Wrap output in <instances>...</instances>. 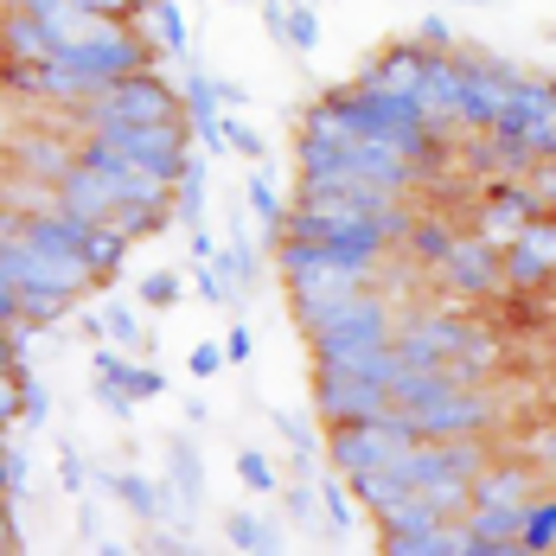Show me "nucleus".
Listing matches in <instances>:
<instances>
[{"instance_id":"2eb2a0df","label":"nucleus","mask_w":556,"mask_h":556,"mask_svg":"<svg viewBox=\"0 0 556 556\" xmlns=\"http://www.w3.org/2000/svg\"><path fill=\"white\" fill-rule=\"evenodd\" d=\"M103 486H115V500L135 518H167L179 500V493H167V480H148V473H103Z\"/></svg>"},{"instance_id":"13d9d810","label":"nucleus","mask_w":556,"mask_h":556,"mask_svg":"<svg viewBox=\"0 0 556 556\" xmlns=\"http://www.w3.org/2000/svg\"><path fill=\"white\" fill-rule=\"evenodd\" d=\"M0 7H33V0H0Z\"/></svg>"},{"instance_id":"1a4fd4ad","label":"nucleus","mask_w":556,"mask_h":556,"mask_svg":"<svg viewBox=\"0 0 556 556\" xmlns=\"http://www.w3.org/2000/svg\"><path fill=\"white\" fill-rule=\"evenodd\" d=\"M544 493V473L531 467V460H486L480 473H473V505H525Z\"/></svg>"},{"instance_id":"49530a36","label":"nucleus","mask_w":556,"mask_h":556,"mask_svg":"<svg viewBox=\"0 0 556 556\" xmlns=\"http://www.w3.org/2000/svg\"><path fill=\"white\" fill-rule=\"evenodd\" d=\"M186 256H192V263H218V237H212L205 224H192V237H186Z\"/></svg>"},{"instance_id":"412c9836","label":"nucleus","mask_w":556,"mask_h":556,"mask_svg":"<svg viewBox=\"0 0 556 556\" xmlns=\"http://www.w3.org/2000/svg\"><path fill=\"white\" fill-rule=\"evenodd\" d=\"M141 33L154 39V52H173V58L192 52V39H186V20H179V0H148V13H141Z\"/></svg>"},{"instance_id":"473e14b6","label":"nucleus","mask_w":556,"mask_h":556,"mask_svg":"<svg viewBox=\"0 0 556 556\" xmlns=\"http://www.w3.org/2000/svg\"><path fill=\"white\" fill-rule=\"evenodd\" d=\"M288 518L301 525V538L314 531V518H320V486H314V480H294V486H288Z\"/></svg>"},{"instance_id":"de8ad7c7","label":"nucleus","mask_w":556,"mask_h":556,"mask_svg":"<svg viewBox=\"0 0 556 556\" xmlns=\"http://www.w3.org/2000/svg\"><path fill=\"white\" fill-rule=\"evenodd\" d=\"M250 345H256L250 327H230V333H224V358H230V365H250Z\"/></svg>"},{"instance_id":"4c0bfd02","label":"nucleus","mask_w":556,"mask_h":556,"mask_svg":"<svg viewBox=\"0 0 556 556\" xmlns=\"http://www.w3.org/2000/svg\"><path fill=\"white\" fill-rule=\"evenodd\" d=\"M224 148L243 154V161H263V135H256L250 122H237V115H224Z\"/></svg>"},{"instance_id":"0eeeda50","label":"nucleus","mask_w":556,"mask_h":556,"mask_svg":"<svg viewBox=\"0 0 556 556\" xmlns=\"http://www.w3.org/2000/svg\"><path fill=\"white\" fill-rule=\"evenodd\" d=\"M454 64H460V128L486 135L518 71H511V64H500V58H486V52H454Z\"/></svg>"},{"instance_id":"72a5a7b5","label":"nucleus","mask_w":556,"mask_h":556,"mask_svg":"<svg viewBox=\"0 0 556 556\" xmlns=\"http://www.w3.org/2000/svg\"><path fill=\"white\" fill-rule=\"evenodd\" d=\"M237 480H243L250 493H276V467H269V454L243 447V454H237Z\"/></svg>"},{"instance_id":"7ed1b4c3","label":"nucleus","mask_w":556,"mask_h":556,"mask_svg":"<svg viewBox=\"0 0 556 556\" xmlns=\"http://www.w3.org/2000/svg\"><path fill=\"white\" fill-rule=\"evenodd\" d=\"M173 115H186V97H179V84H167V77L148 64V71L110 84L103 97L77 103V128L90 135V128H115V122H173Z\"/></svg>"},{"instance_id":"8fccbe9b","label":"nucleus","mask_w":556,"mask_h":556,"mask_svg":"<svg viewBox=\"0 0 556 556\" xmlns=\"http://www.w3.org/2000/svg\"><path fill=\"white\" fill-rule=\"evenodd\" d=\"M20 551V525H13V511H7V500H0V556Z\"/></svg>"},{"instance_id":"4d7b16f0","label":"nucleus","mask_w":556,"mask_h":556,"mask_svg":"<svg viewBox=\"0 0 556 556\" xmlns=\"http://www.w3.org/2000/svg\"><path fill=\"white\" fill-rule=\"evenodd\" d=\"M544 122H556V77H551V115H544Z\"/></svg>"},{"instance_id":"6ab92c4d","label":"nucleus","mask_w":556,"mask_h":556,"mask_svg":"<svg viewBox=\"0 0 556 556\" xmlns=\"http://www.w3.org/2000/svg\"><path fill=\"white\" fill-rule=\"evenodd\" d=\"M345 141H352V122H345V110H339L333 97H320V103L301 110V141L294 148H345Z\"/></svg>"},{"instance_id":"09e8293b","label":"nucleus","mask_w":556,"mask_h":556,"mask_svg":"<svg viewBox=\"0 0 556 556\" xmlns=\"http://www.w3.org/2000/svg\"><path fill=\"white\" fill-rule=\"evenodd\" d=\"M20 320V288L7 281V269H0V327H13Z\"/></svg>"},{"instance_id":"7c9ffc66","label":"nucleus","mask_w":556,"mask_h":556,"mask_svg":"<svg viewBox=\"0 0 556 556\" xmlns=\"http://www.w3.org/2000/svg\"><path fill=\"white\" fill-rule=\"evenodd\" d=\"M13 378H20V429H39L52 416V390L39 384L33 371H13Z\"/></svg>"},{"instance_id":"c9c22d12","label":"nucleus","mask_w":556,"mask_h":556,"mask_svg":"<svg viewBox=\"0 0 556 556\" xmlns=\"http://www.w3.org/2000/svg\"><path fill=\"white\" fill-rule=\"evenodd\" d=\"M250 212H256V218H263V224H269V230H276V237H281V224H288V212H281L276 186H269V179H263V173H256V179H250Z\"/></svg>"},{"instance_id":"c03bdc74","label":"nucleus","mask_w":556,"mask_h":556,"mask_svg":"<svg viewBox=\"0 0 556 556\" xmlns=\"http://www.w3.org/2000/svg\"><path fill=\"white\" fill-rule=\"evenodd\" d=\"M218 365H230V358H224V345H212V339H205V345H192V358H186V371H192V378H212Z\"/></svg>"},{"instance_id":"dca6fc26","label":"nucleus","mask_w":556,"mask_h":556,"mask_svg":"<svg viewBox=\"0 0 556 556\" xmlns=\"http://www.w3.org/2000/svg\"><path fill=\"white\" fill-rule=\"evenodd\" d=\"M0 205L13 212V218H39V212H58V179H39V173H7V186H0Z\"/></svg>"},{"instance_id":"a18cd8bd","label":"nucleus","mask_w":556,"mask_h":556,"mask_svg":"<svg viewBox=\"0 0 556 556\" xmlns=\"http://www.w3.org/2000/svg\"><path fill=\"white\" fill-rule=\"evenodd\" d=\"M77 7H90V13H110V20H141V13H148V0H77Z\"/></svg>"},{"instance_id":"9b49d317","label":"nucleus","mask_w":556,"mask_h":556,"mask_svg":"<svg viewBox=\"0 0 556 556\" xmlns=\"http://www.w3.org/2000/svg\"><path fill=\"white\" fill-rule=\"evenodd\" d=\"M416 103H422V115H429L442 135H454V128H460V64H454V52H435V58H429Z\"/></svg>"},{"instance_id":"2f4dec72","label":"nucleus","mask_w":556,"mask_h":556,"mask_svg":"<svg viewBox=\"0 0 556 556\" xmlns=\"http://www.w3.org/2000/svg\"><path fill=\"white\" fill-rule=\"evenodd\" d=\"M320 511H327V525H333V531H352L358 500L345 493V473H339V480H320Z\"/></svg>"},{"instance_id":"a878e982","label":"nucleus","mask_w":556,"mask_h":556,"mask_svg":"<svg viewBox=\"0 0 556 556\" xmlns=\"http://www.w3.org/2000/svg\"><path fill=\"white\" fill-rule=\"evenodd\" d=\"M71 307H77V294H64V288H20V320H33V327H58Z\"/></svg>"},{"instance_id":"5701e85b","label":"nucleus","mask_w":556,"mask_h":556,"mask_svg":"<svg viewBox=\"0 0 556 556\" xmlns=\"http://www.w3.org/2000/svg\"><path fill=\"white\" fill-rule=\"evenodd\" d=\"M167 486L179 493V505H192L199 493H205V467H199V454H192L186 435H173L167 442Z\"/></svg>"},{"instance_id":"052dcab7","label":"nucleus","mask_w":556,"mask_h":556,"mask_svg":"<svg viewBox=\"0 0 556 556\" xmlns=\"http://www.w3.org/2000/svg\"><path fill=\"white\" fill-rule=\"evenodd\" d=\"M307 7H314V0H307Z\"/></svg>"},{"instance_id":"20e7f679","label":"nucleus","mask_w":556,"mask_h":556,"mask_svg":"<svg viewBox=\"0 0 556 556\" xmlns=\"http://www.w3.org/2000/svg\"><path fill=\"white\" fill-rule=\"evenodd\" d=\"M500 422H505V403L486 384H460V390H442V396L416 403V429H422V442L486 435V429H500Z\"/></svg>"},{"instance_id":"79ce46f5","label":"nucleus","mask_w":556,"mask_h":556,"mask_svg":"<svg viewBox=\"0 0 556 556\" xmlns=\"http://www.w3.org/2000/svg\"><path fill=\"white\" fill-rule=\"evenodd\" d=\"M97 403L110 409L115 422H128V416H135V396H128L122 384H110V378H97Z\"/></svg>"},{"instance_id":"9d476101","label":"nucleus","mask_w":556,"mask_h":556,"mask_svg":"<svg viewBox=\"0 0 556 556\" xmlns=\"http://www.w3.org/2000/svg\"><path fill=\"white\" fill-rule=\"evenodd\" d=\"M429 46H416V39H396L384 52L371 58L365 71H358V84H378V90H403V97H416L422 90V71H429Z\"/></svg>"},{"instance_id":"3c124183","label":"nucleus","mask_w":556,"mask_h":556,"mask_svg":"<svg viewBox=\"0 0 556 556\" xmlns=\"http://www.w3.org/2000/svg\"><path fill=\"white\" fill-rule=\"evenodd\" d=\"M0 371H26V358H20V345H13L7 327H0Z\"/></svg>"},{"instance_id":"37998d69","label":"nucleus","mask_w":556,"mask_h":556,"mask_svg":"<svg viewBox=\"0 0 556 556\" xmlns=\"http://www.w3.org/2000/svg\"><path fill=\"white\" fill-rule=\"evenodd\" d=\"M58 480H64L71 493H84V486H90V473H84V454H77V447H58Z\"/></svg>"},{"instance_id":"5fc2aeb1","label":"nucleus","mask_w":556,"mask_h":556,"mask_svg":"<svg viewBox=\"0 0 556 556\" xmlns=\"http://www.w3.org/2000/svg\"><path fill=\"white\" fill-rule=\"evenodd\" d=\"M13 230H20V218H13V212H7V205H0V243H7V237H13Z\"/></svg>"},{"instance_id":"393cba45","label":"nucleus","mask_w":556,"mask_h":556,"mask_svg":"<svg viewBox=\"0 0 556 556\" xmlns=\"http://www.w3.org/2000/svg\"><path fill=\"white\" fill-rule=\"evenodd\" d=\"M199 218H205V161L192 154V167L173 179V224H186V230H192Z\"/></svg>"},{"instance_id":"aec40b11","label":"nucleus","mask_w":556,"mask_h":556,"mask_svg":"<svg viewBox=\"0 0 556 556\" xmlns=\"http://www.w3.org/2000/svg\"><path fill=\"white\" fill-rule=\"evenodd\" d=\"M454 237H460V230H454L447 212H422V218H409V237H403V243H409V256H416V263H429V269H435L447 250H454Z\"/></svg>"},{"instance_id":"f03ea898","label":"nucleus","mask_w":556,"mask_h":556,"mask_svg":"<svg viewBox=\"0 0 556 556\" xmlns=\"http://www.w3.org/2000/svg\"><path fill=\"white\" fill-rule=\"evenodd\" d=\"M396 301H384L378 288H365V294H352V301H339V314L327 327H314L307 345H314V365H339V358H352V352H378L396 339Z\"/></svg>"},{"instance_id":"58836bf2","label":"nucleus","mask_w":556,"mask_h":556,"mask_svg":"<svg viewBox=\"0 0 556 556\" xmlns=\"http://www.w3.org/2000/svg\"><path fill=\"white\" fill-rule=\"evenodd\" d=\"M122 390H128L135 403H154V396L167 390V378H161L154 365H128V371H122Z\"/></svg>"},{"instance_id":"603ef678","label":"nucleus","mask_w":556,"mask_h":556,"mask_svg":"<svg viewBox=\"0 0 556 556\" xmlns=\"http://www.w3.org/2000/svg\"><path fill=\"white\" fill-rule=\"evenodd\" d=\"M218 103H224V110H243V103H250V90H243V84H218Z\"/></svg>"},{"instance_id":"c756f323","label":"nucleus","mask_w":556,"mask_h":556,"mask_svg":"<svg viewBox=\"0 0 556 556\" xmlns=\"http://www.w3.org/2000/svg\"><path fill=\"white\" fill-rule=\"evenodd\" d=\"M224 531H230V544H237V551H256V556L281 551V538L269 531V525H263V518H250V511H237V518H230Z\"/></svg>"},{"instance_id":"b1692460","label":"nucleus","mask_w":556,"mask_h":556,"mask_svg":"<svg viewBox=\"0 0 556 556\" xmlns=\"http://www.w3.org/2000/svg\"><path fill=\"white\" fill-rule=\"evenodd\" d=\"M0 90L26 97V103H46V58H0Z\"/></svg>"},{"instance_id":"f8f14e48","label":"nucleus","mask_w":556,"mask_h":556,"mask_svg":"<svg viewBox=\"0 0 556 556\" xmlns=\"http://www.w3.org/2000/svg\"><path fill=\"white\" fill-rule=\"evenodd\" d=\"M58 205H64L71 218H84V224H103V218H115L122 199H115V186L103 179V173H90L84 161H77V167L58 179Z\"/></svg>"},{"instance_id":"e433bc0d","label":"nucleus","mask_w":556,"mask_h":556,"mask_svg":"<svg viewBox=\"0 0 556 556\" xmlns=\"http://www.w3.org/2000/svg\"><path fill=\"white\" fill-rule=\"evenodd\" d=\"M0 454H7V500H26V493H33V454H26V447H0Z\"/></svg>"},{"instance_id":"ddd939ff","label":"nucleus","mask_w":556,"mask_h":556,"mask_svg":"<svg viewBox=\"0 0 556 556\" xmlns=\"http://www.w3.org/2000/svg\"><path fill=\"white\" fill-rule=\"evenodd\" d=\"M13 167L39 173V179H64V173L77 167V141H58L46 128H20L13 135Z\"/></svg>"},{"instance_id":"f3484780","label":"nucleus","mask_w":556,"mask_h":556,"mask_svg":"<svg viewBox=\"0 0 556 556\" xmlns=\"http://www.w3.org/2000/svg\"><path fill=\"white\" fill-rule=\"evenodd\" d=\"M128 250H135V237H122L110 218L103 224H90L84 230V263H90V276L97 281H110V276H122V263H128Z\"/></svg>"},{"instance_id":"cd10ccee","label":"nucleus","mask_w":556,"mask_h":556,"mask_svg":"<svg viewBox=\"0 0 556 556\" xmlns=\"http://www.w3.org/2000/svg\"><path fill=\"white\" fill-rule=\"evenodd\" d=\"M179 97H186V115H192V128H199V122H218V115H224V103H218V77H205V71H186Z\"/></svg>"},{"instance_id":"bf43d9fd","label":"nucleus","mask_w":556,"mask_h":556,"mask_svg":"<svg viewBox=\"0 0 556 556\" xmlns=\"http://www.w3.org/2000/svg\"><path fill=\"white\" fill-rule=\"evenodd\" d=\"M7 435H13V429H0V447H7Z\"/></svg>"},{"instance_id":"4be33fe9","label":"nucleus","mask_w":556,"mask_h":556,"mask_svg":"<svg viewBox=\"0 0 556 556\" xmlns=\"http://www.w3.org/2000/svg\"><path fill=\"white\" fill-rule=\"evenodd\" d=\"M518 544H525V556H551L556 551V493H538V500L525 505Z\"/></svg>"},{"instance_id":"6e6d98bb","label":"nucleus","mask_w":556,"mask_h":556,"mask_svg":"<svg viewBox=\"0 0 556 556\" xmlns=\"http://www.w3.org/2000/svg\"><path fill=\"white\" fill-rule=\"evenodd\" d=\"M0 500H7V454H0Z\"/></svg>"},{"instance_id":"39448f33","label":"nucleus","mask_w":556,"mask_h":556,"mask_svg":"<svg viewBox=\"0 0 556 556\" xmlns=\"http://www.w3.org/2000/svg\"><path fill=\"white\" fill-rule=\"evenodd\" d=\"M390 403V384L378 378H358V371H345V365H314V409H320V422L327 429H345V422H378Z\"/></svg>"},{"instance_id":"a211bd4d","label":"nucleus","mask_w":556,"mask_h":556,"mask_svg":"<svg viewBox=\"0 0 556 556\" xmlns=\"http://www.w3.org/2000/svg\"><path fill=\"white\" fill-rule=\"evenodd\" d=\"M505 288L511 294H544V288H556V263L538 256L531 243H505Z\"/></svg>"},{"instance_id":"f257e3e1","label":"nucleus","mask_w":556,"mask_h":556,"mask_svg":"<svg viewBox=\"0 0 556 556\" xmlns=\"http://www.w3.org/2000/svg\"><path fill=\"white\" fill-rule=\"evenodd\" d=\"M396 352H403V365L473 358L480 371H493V365L505 358L500 339L486 333V327H473L467 314H409V320H396Z\"/></svg>"},{"instance_id":"ea45409f","label":"nucleus","mask_w":556,"mask_h":556,"mask_svg":"<svg viewBox=\"0 0 556 556\" xmlns=\"http://www.w3.org/2000/svg\"><path fill=\"white\" fill-rule=\"evenodd\" d=\"M179 294H186V281L173 276V269H154V276L141 281V301H148V307H173Z\"/></svg>"},{"instance_id":"423d86ee","label":"nucleus","mask_w":556,"mask_h":556,"mask_svg":"<svg viewBox=\"0 0 556 556\" xmlns=\"http://www.w3.org/2000/svg\"><path fill=\"white\" fill-rule=\"evenodd\" d=\"M435 276H442L447 294H460V301H486V294L505 288V250L486 243L480 230H467V237H454V250L435 263Z\"/></svg>"},{"instance_id":"a19ab883","label":"nucleus","mask_w":556,"mask_h":556,"mask_svg":"<svg viewBox=\"0 0 556 556\" xmlns=\"http://www.w3.org/2000/svg\"><path fill=\"white\" fill-rule=\"evenodd\" d=\"M416 46H429V52H454V26H447L442 13H429V20L416 26Z\"/></svg>"},{"instance_id":"f704fd0d","label":"nucleus","mask_w":556,"mask_h":556,"mask_svg":"<svg viewBox=\"0 0 556 556\" xmlns=\"http://www.w3.org/2000/svg\"><path fill=\"white\" fill-rule=\"evenodd\" d=\"M525 186H531L538 212H551V218H556V161H551V154H538V161H531V173H525Z\"/></svg>"},{"instance_id":"864d4df0","label":"nucleus","mask_w":556,"mask_h":556,"mask_svg":"<svg viewBox=\"0 0 556 556\" xmlns=\"http://www.w3.org/2000/svg\"><path fill=\"white\" fill-rule=\"evenodd\" d=\"M531 454H538V460H556V429H538V442H531Z\"/></svg>"},{"instance_id":"4468645a","label":"nucleus","mask_w":556,"mask_h":556,"mask_svg":"<svg viewBox=\"0 0 556 556\" xmlns=\"http://www.w3.org/2000/svg\"><path fill=\"white\" fill-rule=\"evenodd\" d=\"M58 39L52 26L26 7H0V58H52Z\"/></svg>"},{"instance_id":"c85d7f7f","label":"nucleus","mask_w":556,"mask_h":556,"mask_svg":"<svg viewBox=\"0 0 556 556\" xmlns=\"http://www.w3.org/2000/svg\"><path fill=\"white\" fill-rule=\"evenodd\" d=\"M281 39L294 46V52L307 58L314 46H320V20H314V7L307 0H288V20H281Z\"/></svg>"},{"instance_id":"bb28decb","label":"nucleus","mask_w":556,"mask_h":556,"mask_svg":"<svg viewBox=\"0 0 556 556\" xmlns=\"http://www.w3.org/2000/svg\"><path fill=\"white\" fill-rule=\"evenodd\" d=\"M103 339H110V345H122V352H141V345H154V333L141 327V314H135L128 301H110V307H103Z\"/></svg>"},{"instance_id":"6e6552de","label":"nucleus","mask_w":556,"mask_h":556,"mask_svg":"<svg viewBox=\"0 0 556 556\" xmlns=\"http://www.w3.org/2000/svg\"><path fill=\"white\" fill-rule=\"evenodd\" d=\"M538 218V199H531V186L525 179H500V186H486V199H480V212H473V230L486 237V243H511L525 224Z\"/></svg>"}]
</instances>
